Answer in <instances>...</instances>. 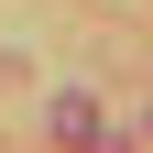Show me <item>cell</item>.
I'll use <instances>...</instances> for the list:
<instances>
[{"mask_svg":"<svg viewBox=\"0 0 153 153\" xmlns=\"http://www.w3.org/2000/svg\"><path fill=\"white\" fill-rule=\"evenodd\" d=\"M55 142H66V153H131V131H109V109L66 88V99H55Z\"/></svg>","mask_w":153,"mask_h":153,"instance_id":"obj_1","label":"cell"}]
</instances>
